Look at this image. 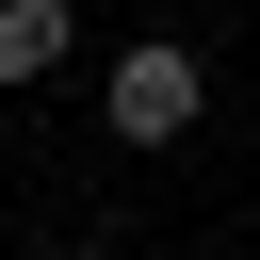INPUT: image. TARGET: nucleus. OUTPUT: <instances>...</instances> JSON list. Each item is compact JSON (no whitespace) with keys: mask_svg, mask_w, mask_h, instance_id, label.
Masks as SVG:
<instances>
[{"mask_svg":"<svg viewBox=\"0 0 260 260\" xmlns=\"http://www.w3.org/2000/svg\"><path fill=\"white\" fill-rule=\"evenodd\" d=\"M81 49V0H0V81H49Z\"/></svg>","mask_w":260,"mask_h":260,"instance_id":"obj_2","label":"nucleus"},{"mask_svg":"<svg viewBox=\"0 0 260 260\" xmlns=\"http://www.w3.org/2000/svg\"><path fill=\"white\" fill-rule=\"evenodd\" d=\"M195 114H211L195 49H114V146H179Z\"/></svg>","mask_w":260,"mask_h":260,"instance_id":"obj_1","label":"nucleus"}]
</instances>
